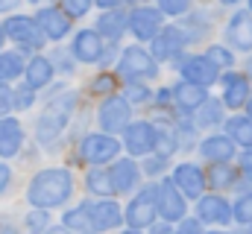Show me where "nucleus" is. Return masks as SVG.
Masks as SVG:
<instances>
[{
    "instance_id": "obj_12",
    "label": "nucleus",
    "mask_w": 252,
    "mask_h": 234,
    "mask_svg": "<svg viewBox=\"0 0 252 234\" xmlns=\"http://www.w3.org/2000/svg\"><path fill=\"white\" fill-rule=\"evenodd\" d=\"M196 223H211V226H229L232 223V205L226 202L223 193H205L196 202Z\"/></svg>"
},
{
    "instance_id": "obj_28",
    "label": "nucleus",
    "mask_w": 252,
    "mask_h": 234,
    "mask_svg": "<svg viewBox=\"0 0 252 234\" xmlns=\"http://www.w3.org/2000/svg\"><path fill=\"white\" fill-rule=\"evenodd\" d=\"M226 129H229V141L235 144V146H244V152L252 149V123L247 117H229L226 120Z\"/></svg>"
},
{
    "instance_id": "obj_53",
    "label": "nucleus",
    "mask_w": 252,
    "mask_h": 234,
    "mask_svg": "<svg viewBox=\"0 0 252 234\" xmlns=\"http://www.w3.org/2000/svg\"><path fill=\"white\" fill-rule=\"evenodd\" d=\"M202 234H229V232H202Z\"/></svg>"
},
{
    "instance_id": "obj_45",
    "label": "nucleus",
    "mask_w": 252,
    "mask_h": 234,
    "mask_svg": "<svg viewBox=\"0 0 252 234\" xmlns=\"http://www.w3.org/2000/svg\"><path fill=\"white\" fill-rule=\"evenodd\" d=\"M156 106H158V109H167V106H173V94H170V88H161V91L156 94Z\"/></svg>"
},
{
    "instance_id": "obj_39",
    "label": "nucleus",
    "mask_w": 252,
    "mask_h": 234,
    "mask_svg": "<svg viewBox=\"0 0 252 234\" xmlns=\"http://www.w3.org/2000/svg\"><path fill=\"white\" fill-rule=\"evenodd\" d=\"M115 76L112 73H103V76H97L94 82H91V91H97V94H106V97H112L115 94Z\"/></svg>"
},
{
    "instance_id": "obj_11",
    "label": "nucleus",
    "mask_w": 252,
    "mask_h": 234,
    "mask_svg": "<svg viewBox=\"0 0 252 234\" xmlns=\"http://www.w3.org/2000/svg\"><path fill=\"white\" fill-rule=\"evenodd\" d=\"M170 181H173V187H176L182 196H188V199L205 196V173H202V167H196V164H190V161L176 164Z\"/></svg>"
},
{
    "instance_id": "obj_52",
    "label": "nucleus",
    "mask_w": 252,
    "mask_h": 234,
    "mask_svg": "<svg viewBox=\"0 0 252 234\" xmlns=\"http://www.w3.org/2000/svg\"><path fill=\"white\" fill-rule=\"evenodd\" d=\"M124 234H144V232H132V229H126V232Z\"/></svg>"
},
{
    "instance_id": "obj_22",
    "label": "nucleus",
    "mask_w": 252,
    "mask_h": 234,
    "mask_svg": "<svg viewBox=\"0 0 252 234\" xmlns=\"http://www.w3.org/2000/svg\"><path fill=\"white\" fill-rule=\"evenodd\" d=\"M24 146V126L15 117H0V155H18Z\"/></svg>"
},
{
    "instance_id": "obj_29",
    "label": "nucleus",
    "mask_w": 252,
    "mask_h": 234,
    "mask_svg": "<svg viewBox=\"0 0 252 234\" xmlns=\"http://www.w3.org/2000/svg\"><path fill=\"white\" fill-rule=\"evenodd\" d=\"M223 123V103L208 97L196 112H193V126H217Z\"/></svg>"
},
{
    "instance_id": "obj_10",
    "label": "nucleus",
    "mask_w": 252,
    "mask_h": 234,
    "mask_svg": "<svg viewBox=\"0 0 252 234\" xmlns=\"http://www.w3.org/2000/svg\"><path fill=\"white\" fill-rule=\"evenodd\" d=\"M132 155H153L156 152V129L150 120H135L124 129V144Z\"/></svg>"
},
{
    "instance_id": "obj_8",
    "label": "nucleus",
    "mask_w": 252,
    "mask_h": 234,
    "mask_svg": "<svg viewBox=\"0 0 252 234\" xmlns=\"http://www.w3.org/2000/svg\"><path fill=\"white\" fill-rule=\"evenodd\" d=\"M164 27V18L158 15V9L153 6H135L126 15V29L138 38V41H153Z\"/></svg>"
},
{
    "instance_id": "obj_5",
    "label": "nucleus",
    "mask_w": 252,
    "mask_h": 234,
    "mask_svg": "<svg viewBox=\"0 0 252 234\" xmlns=\"http://www.w3.org/2000/svg\"><path fill=\"white\" fill-rule=\"evenodd\" d=\"M185 196L173 187L170 178H161L156 184V217L164 220V226H173V223H182L185 220Z\"/></svg>"
},
{
    "instance_id": "obj_3",
    "label": "nucleus",
    "mask_w": 252,
    "mask_h": 234,
    "mask_svg": "<svg viewBox=\"0 0 252 234\" xmlns=\"http://www.w3.org/2000/svg\"><path fill=\"white\" fill-rule=\"evenodd\" d=\"M118 73H121V79H124L126 85H129V82H147V79H153V76L158 73V64L153 61V56H150L144 47L129 44V47L121 50Z\"/></svg>"
},
{
    "instance_id": "obj_48",
    "label": "nucleus",
    "mask_w": 252,
    "mask_h": 234,
    "mask_svg": "<svg viewBox=\"0 0 252 234\" xmlns=\"http://www.w3.org/2000/svg\"><path fill=\"white\" fill-rule=\"evenodd\" d=\"M44 234H70V232H64L62 226H50V229H47Z\"/></svg>"
},
{
    "instance_id": "obj_21",
    "label": "nucleus",
    "mask_w": 252,
    "mask_h": 234,
    "mask_svg": "<svg viewBox=\"0 0 252 234\" xmlns=\"http://www.w3.org/2000/svg\"><path fill=\"white\" fill-rule=\"evenodd\" d=\"M235 144L226 138V135H208L202 144H199V152L208 164H229L235 158Z\"/></svg>"
},
{
    "instance_id": "obj_9",
    "label": "nucleus",
    "mask_w": 252,
    "mask_h": 234,
    "mask_svg": "<svg viewBox=\"0 0 252 234\" xmlns=\"http://www.w3.org/2000/svg\"><path fill=\"white\" fill-rule=\"evenodd\" d=\"M3 24V35H9L15 44H21L24 50H38L41 44H44V35L38 32V27H35V21L32 18H27V15H9L6 21H0Z\"/></svg>"
},
{
    "instance_id": "obj_14",
    "label": "nucleus",
    "mask_w": 252,
    "mask_h": 234,
    "mask_svg": "<svg viewBox=\"0 0 252 234\" xmlns=\"http://www.w3.org/2000/svg\"><path fill=\"white\" fill-rule=\"evenodd\" d=\"M188 41H185V35H182V29L179 27H161V32L153 38V61L158 64V61H170V58H176L182 53V47H185Z\"/></svg>"
},
{
    "instance_id": "obj_24",
    "label": "nucleus",
    "mask_w": 252,
    "mask_h": 234,
    "mask_svg": "<svg viewBox=\"0 0 252 234\" xmlns=\"http://www.w3.org/2000/svg\"><path fill=\"white\" fill-rule=\"evenodd\" d=\"M170 94H173V103L179 106V112H185V115L196 112V109L208 100V91H205V88H196V85H190V82H176V88H173Z\"/></svg>"
},
{
    "instance_id": "obj_18",
    "label": "nucleus",
    "mask_w": 252,
    "mask_h": 234,
    "mask_svg": "<svg viewBox=\"0 0 252 234\" xmlns=\"http://www.w3.org/2000/svg\"><path fill=\"white\" fill-rule=\"evenodd\" d=\"M226 41H229L235 50H244V53L252 50V15L247 9H241V12H235V15L229 18Z\"/></svg>"
},
{
    "instance_id": "obj_44",
    "label": "nucleus",
    "mask_w": 252,
    "mask_h": 234,
    "mask_svg": "<svg viewBox=\"0 0 252 234\" xmlns=\"http://www.w3.org/2000/svg\"><path fill=\"white\" fill-rule=\"evenodd\" d=\"M53 61H56V67H59L62 73H70V70H73V58H67V56H64V50H56ZM53 61H50V64H53Z\"/></svg>"
},
{
    "instance_id": "obj_47",
    "label": "nucleus",
    "mask_w": 252,
    "mask_h": 234,
    "mask_svg": "<svg viewBox=\"0 0 252 234\" xmlns=\"http://www.w3.org/2000/svg\"><path fill=\"white\" fill-rule=\"evenodd\" d=\"M0 234H18L15 223H9V220H0Z\"/></svg>"
},
{
    "instance_id": "obj_33",
    "label": "nucleus",
    "mask_w": 252,
    "mask_h": 234,
    "mask_svg": "<svg viewBox=\"0 0 252 234\" xmlns=\"http://www.w3.org/2000/svg\"><path fill=\"white\" fill-rule=\"evenodd\" d=\"M205 58H208L217 70H229V67H232V61H235V56H232L226 47H220V44H211V47L205 50Z\"/></svg>"
},
{
    "instance_id": "obj_25",
    "label": "nucleus",
    "mask_w": 252,
    "mask_h": 234,
    "mask_svg": "<svg viewBox=\"0 0 252 234\" xmlns=\"http://www.w3.org/2000/svg\"><path fill=\"white\" fill-rule=\"evenodd\" d=\"M126 12L124 6H118V9H112V12H103L100 15V21H97V35L100 38H109V41H118L121 35H124V29H126Z\"/></svg>"
},
{
    "instance_id": "obj_51",
    "label": "nucleus",
    "mask_w": 252,
    "mask_h": 234,
    "mask_svg": "<svg viewBox=\"0 0 252 234\" xmlns=\"http://www.w3.org/2000/svg\"><path fill=\"white\" fill-rule=\"evenodd\" d=\"M3 41H6V35H3V24H0V47H3Z\"/></svg>"
},
{
    "instance_id": "obj_13",
    "label": "nucleus",
    "mask_w": 252,
    "mask_h": 234,
    "mask_svg": "<svg viewBox=\"0 0 252 234\" xmlns=\"http://www.w3.org/2000/svg\"><path fill=\"white\" fill-rule=\"evenodd\" d=\"M179 73H182V82H190V85L205 88V91H208V85H214L220 79V70L205 56H188L179 64Z\"/></svg>"
},
{
    "instance_id": "obj_35",
    "label": "nucleus",
    "mask_w": 252,
    "mask_h": 234,
    "mask_svg": "<svg viewBox=\"0 0 252 234\" xmlns=\"http://www.w3.org/2000/svg\"><path fill=\"white\" fill-rule=\"evenodd\" d=\"M88 9H91V3H88V0H67V3L59 6V12H62L70 24H73V18H85V15H88Z\"/></svg>"
},
{
    "instance_id": "obj_40",
    "label": "nucleus",
    "mask_w": 252,
    "mask_h": 234,
    "mask_svg": "<svg viewBox=\"0 0 252 234\" xmlns=\"http://www.w3.org/2000/svg\"><path fill=\"white\" fill-rule=\"evenodd\" d=\"M164 167H167V158H158V155H147V161H144V173L147 176L164 173Z\"/></svg>"
},
{
    "instance_id": "obj_37",
    "label": "nucleus",
    "mask_w": 252,
    "mask_h": 234,
    "mask_svg": "<svg viewBox=\"0 0 252 234\" xmlns=\"http://www.w3.org/2000/svg\"><path fill=\"white\" fill-rule=\"evenodd\" d=\"M156 9H158V15H161V18H164V15L179 18V15H188V12H190V3H185V0H161Z\"/></svg>"
},
{
    "instance_id": "obj_1",
    "label": "nucleus",
    "mask_w": 252,
    "mask_h": 234,
    "mask_svg": "<svg viewBox=\"0 0 252 234\" xmlns=\"http://www.w3.org/2000/svg\"><path fill=\"white\" fill-rule=\"evenodd\" d=\"M70 193H73V176L67 167H47L32 176V181L27 187V199L38 211L64 205L70 199Z\"/></svg>"
},
{
    "instance_id": "obj_30",
    "label": "nucleus",
    "mask_w": 252,
    "mask_h": 234,
    "mask_svg": "<svg viewBox=\"0 0 252 234\" xmlns=\"http://www.w3.org/2000/svg\"><path fill=\"white\" fill-rule=\"evenodd\" d=\"M85 187H88L94 196H100V199H109V196H112L109 173H106L103 167H91V170H88V176H85Z\"/></svg>"
},
{
    "instance_id": "obj_36",
    "label": "nucleus",
    "mask_w": 252,
    "mask_h": 234,
    "mask_svg": "<svg viewBox=\"0 0 252 234\" xmlns=\"http://www.w3.org/2000/svg\"><path fill=\"white\" fill-rule=\"evenodd\" d=\"M153 94H150V88L144 85V82H129L124 88V100L132 106V103H147Z\"/></svg>"
},
{
    "instance_id": "obj_20",
    "label": "nucleus",
    "mask_w": 252,
    "mask_h": 234,
    "mask_svg": "<svg viewBox=\"0 0 252 234\" xmlns=\"http://www.w3.org/2000/svg\"><path fill=\"white\" fill-rule=\"evenodd\" d=\"M106 173H109L112 193H129V190H135V184H138L141 167H138L132 158H118V161H115Z\"/></svg>"
},
{
    "instance_id": "obj_42",
    "label": "nucleus",
    "mask_w": 252,
    "mask_h": 234,
    "mask_svg": "<svg viewBox=\"0 0 252 234\" xmlns=\"http://www.w3.org/2000/svg\"><path fill=\"white\" fill-rule=\"evenodd\" d=\"M173 234H202V223H196V217H185Z\"/></svg>"
},
{
    "instance_id": "obj_49",
    "label": "nucleus",
    "mask_w": 252,
    "mask_h": 234,
    "mask_svg": "<svg viewBox=\"0 0 252 234\" xmlns=\"http://www.w3.org/2000/svg\"><path fill=\"white\" fill-rule=\"evenodd\" d=\"M244 76H247V82H252V56L247 58V73H244Z\"/></svg>"
},
{
    "instance_id": "obj_43",
    "label": "nucleus",
    "mask_w": 252,
    "mask_h": 234,
    "mask_svg": "<svg viewBox=\"0 0 252 234\" xmlns=\"http://www.w3.org/2000/svg\"><path fill=\"white\" fill-rule=\"evenodd\" d=\"M9 109H12V88L0 85V117L9 115Z\"/></svg>"
},
{
    "instance_id": "obj_4",
    "label": "nucleus",
    "mask_w": 252,
    "mask_h": 234,
    "mask_svg": "<svg viewBox=\"0 0 252 234\" xmlns=\"http://www.w3.org/2000/svg\"><path fill=\"white\" fill-rule=\"evenodd\" d=\"M118 152H121V141L112 138V135H103V132H91L79 144V158L94 164V167H103V164L115 161Z\"/></svg>"
},
{
    "instance_id": "obj_54",
    "label": "nucleus",
    "mask_w": 252,
    "mask_h": 234,
    "mask_svg": "<svg viewBox=\"0 0 252 234\" xmlns=\"http://www.w3.org/2000/svg\"><path fill=\"white\" fill-rule=\"evenodd\" d=\"M247 12H250V15H252V3H250V9H247Z\"/></svg>"
},
{
    "instance_id": "obj_34",
    "label": "nucleus",
    "mask_w": 252,
    "mask_h": 234,
    "mask_svg": "<svg viewBox=\"0 0 252 234\" xmlns=\"http://www.w3.org/2000/svg\"><path fill=\"white\" fill-rule=\"evenodd\" d=\"M27 229L32 234H44L50 229V214L47 211H38V208H32L30 214H27Z\"/></svg>"
},
{
    "instance_id": "obj_23",
    "label": "nucleus",
    "mask_w": 252,
    "mask_h": 234,
    "mask_svg": "<svg viewBox=\"0 0 252 234\" xmlns=\"http://www.w3.org/2000/svg\"><path fill=\"white\" fill-rule=\"evenodd\" d=\"M53 64H50V58L47 56H32L27 64H24V76H27V88H32V91H38V88H44V85H50V79H53Z\"/></svg>"
},
{
    "instance_id": "obj_17",
    "label": "nucleus",
    "mask_w": 252,
    "mask_h": 234,
    "mask_svg": "<svg viewBox=\"0 0 252 234\" xmlns=\"http://www.w3.org/2000/svg\"><path fill=\"white\" fill-rule=\"evenodd\" d=\"M124 226V208L115 199H100L91 205V229L94 232H112Z\"/></svg>"
},
{
    "instance_id": "obj_16",
    "label": "nucleus",
    "mask_w": 252,
    "mask_h": 234,
    "mask_svg": "<svg viewBox=\"0 0 252 234\" xmlns=\"http://www.w3.org/2000/svg\"><path fill=\"white\" fill-rule=\"evenodd\" d=\"M100 56H103V38L94 29H79L70 44V58L82 61V64H94V61H100Z\"/></svg>"
},
{
    "instance_id": "obj_15",
    "label": "nucleus",
    "mask_w": 252,
    "mask_h": 234,
    "mask_svg": "<svg viewBox=\"0 0 252 234\" xmlns=\"http://www.w3.org/2000/svg\"><path fill=\"white\" fill-rule=\"evenodd\" d=\"M32 21H35L38 32H41L44 38H53V41H62L64 35L70 32V21L59 12V6H44V9H38Z\"/></svg>"
},
{
    "instance_id": "obj_6",
    "label": "nucleus",
    "mask_w": 252,
    "mask_h": 234,
    "mask_svg": "<svg viewBox=\"0 0 252 234\" xmlns=\"http://www.w3.org/2000/svg\"><path fill=\"white\" fill-rule=\"evenodd\" d=\"M129 120H132V106L126 103L124 97H118V94H112V97H106L103 103H100V112H97V123H100V132L103 135H118V132H124L126 126H129Z\"/></svg>"
},
{
    "instance_id": "obj_19",
    "label": "nucleus",
    "mask_w": 252,
    "mask_h": 234,
    "mask_svg": "<svg viewBox=\"0 0 252 234\" xmlns=\"http://www.w3.org/2000/svg\"><path fill=\"white\" fill-rule=\"evenodd\" d=\"M223 79V109H244L247 106V100H250V82H247V76L244 73H223L220 76Z\"/></svg>"
},
{
    "instance_id": "obj_2",
    "label": "nucleus",
    "mask_w": 252,
    "mask_h": 234,
    "mask_svg": "<svg viewBox=\"0 0 252 234\" xmlns=\"http://www.w3.org/2000/svg\"><path fill=\"white\" fill-rule=\"evenodd\" d=\"M73 109H76V94L73 91H67L62 97H53L47 103V109L41 112L38 123H35V138L44 146H53L59 141V135L67 129V123L73 117Z\"/></svg>"
},
{
    "instance_id": "obj_41",
    "label": "nucleus",
    "mask_w": 252,
    "mask_h": 234,
    "mask_svg": "<svg viewBox=\"0 0 252 234\" xmlns=\"http://www.w3.org/2000/svg\"><path fill=\"white\" fill-rule=\"evenodd\" d=\"M238 178H244V181H250V184H252V149H247V152L241 155V164H238Z\"/></svg>"
},
{
    "instance_id": "obj_31",
    "label": "nucleus",
    "mask_w": 252,
    "mask_h": 234,
    "mask_svg": "<svg viewBox=\"0 0 252 234\" xmlns=\"http://www.w3.org/2000/svg\"><path fill=\"white\" fill-rule=\"evenodd\" d=\"M24 73V61L18 53H0V85H9Z\"/></svg>"
},
{
    "instance_id": "obj_32",
    "label": "nucleus",
    "mask_w": 252,
    "mask_h": 234,
    "mask_svg": "<svg viewBox=\"0 0 252 234\" xmlns=\"http://www.w3.org/2000/svg\"><path fill=\"white\" fill-rule=\"evenodd\" d=\"M232 220H238L241 226H252V190H244L238 196V202L232 205Z\"/></svg>"
},
{
    "instance_id": "obj_38",
    "label": "nucleus",
    "mask_w": 252,
    "mask_h": 234,
    "mask_svg": "<svg viewBox=\"0 0 252 234\" xmlns=\"http://www.w3.org/2000/svg\"><path fill=\"white\" fill-rule=\"evenodd\" d=\"M32 103H35V91H32V88L21 85L18 91H12V106H15V109H30Z\"/></svg>"
},
{
    "instance_id": "obj_46",
    "label": "nucleus",
    "mask_w": 252,
    "mask_h": 234,
    "mask_svg": "<svg viewBox=\"0 0 252 234\" xmlns=\"http://www.w3.org/2000/svg\"><path fill=\"white\" fill-rule=\"evenodd\" d=\"M9 181H12V170H9V164H0V193L9 187Z\"/></svg>"
},
{
    "instance_id": "obj_27",
    "label": "nucleus",
    "mask_w": 252,
    "mask_h": 234,
    "mask_svg": "<svg viewBox=\"0 0 252 234\" xmlns=\"http://www.w3.org/2000/svg\"><path fill=\"white\" fill-rule=\"evenodd\" d=\"M238 181H241L238 167H232V164H211L205 173V187H211V190H232Z\"/></svg>"
},
{
    "instance_id": "obj_50",
    "label": "nucleus",
    "mask_w": 252,
    "mask_h": 234,
    "mask_svg": "<svg viewBox=\"0 0 252 234\" xmlns=\"http://www.w3.org/2000/svg\"><path fill=\"white\" fill-rule=\"evenodd\" d=\"M247 120L252 123V94H250V100H247Z\"/></svg>"
},
{
    "instance_id": "obj_7",
    "label": "nucleus",
    "mask_w": 252,
    "mask_h": 234,
    "mask_svg": "<svg viewBox=\"0 0 252 234\" xmlns=\"http://www.w3.org/2000/svg\"><path fill=\"white\" fill-rule=\"evenodd\" d=\"M124 220L132 232H141V229L156 226V184H147V187L126 205Z\"/></svg>"
},
{
    "instance_id": "obj_26",
    "label": "nucleus",
    "mask_w": 252,
    "mask_h": 234,
    "mask_svg": "<svg viewBox=\"0 0 252 234\" xmlns=\"http://www.w3.org/2000/svg\"><path fill=\"white\" fill-rule=\"evenodd\" d=\"M62 229L70 234H97L91 229V202H79L76 208H67Z\"/></svg>"
}]
</instances>
